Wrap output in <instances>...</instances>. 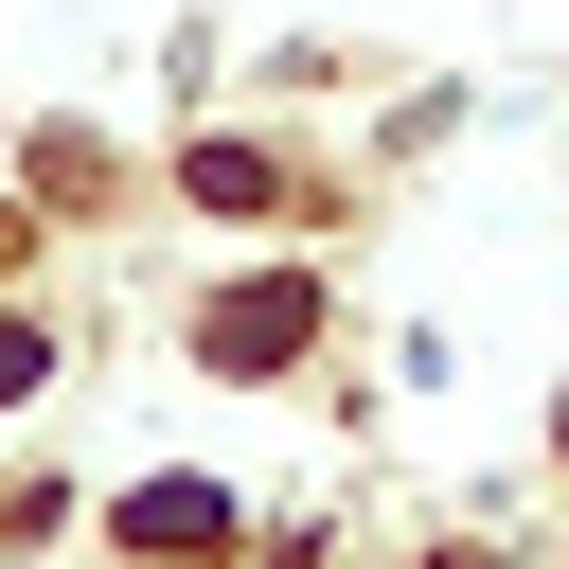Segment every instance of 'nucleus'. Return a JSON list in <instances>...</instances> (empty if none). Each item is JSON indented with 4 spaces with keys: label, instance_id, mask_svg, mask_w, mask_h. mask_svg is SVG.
<instances>
[{
    "label": "nucleus",
    "instance_id": "nucleus-4",
    "mask_svg": "<svg viewBox=\"0 0 569 569\" xmlns=\"http://www.w3.org/2000/svg\"><path fill=\"white\" fill-rule=\"evenodd\" d=\"M445 569H480V551H445Z\"/></svg>",
    "mask_w": 569,
    "mask_h": 569
},
{
    "label": "nucleus",
    "instance_id": "nucleus-3",
    "mask_svg": "<svg viewBox=\"0 0 569 569\" xmlns=\"http://www.w3.org/2000/svg\"><path fill=\"white\" fill-rule=\"evenodd\" d=\"M178 178H196V196H213V213H284V160H267V142H196V160H178Z\"/></svg>",
    "mask_w": 569,
    "mask_h": 569
},
{
    "label": "nucleus",
    "instance_id": "nucleus-1",
    "mask_svg": "<svg viewBox=\"0 0 569 569\" xmlns=\"http://www.w3.org/2000/svg\"><path fill=\"white\" fill-rule=\"evenodd\" d=\"M302 338H320V284H302V267H249V284L196 320V356H213V373H267V356H302Z\"/></svg>",
    "mask_w": 569,
    "mask_h": 569
},
{
    "label": "nucleus",
    "instance_id": "nucleus-2",
    "mask_svg": "<svg viewBox=\"0 0 569 569\" xmlns=\"http://www.w3.org/2000/svg\"><path fill=\"white\" fill-rule=\"evenodd\" d=\"M124 551H231V498H196V480H142V498H124Z\"/></svg>",
    "mask_w": 569,
    "mask_h": 569
}]
</instances>
